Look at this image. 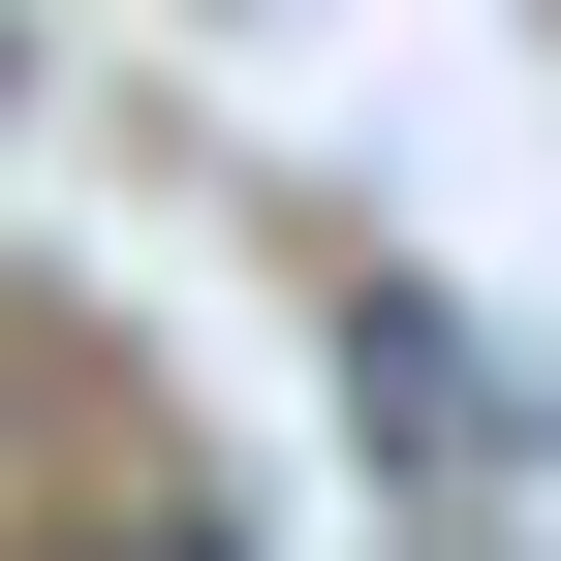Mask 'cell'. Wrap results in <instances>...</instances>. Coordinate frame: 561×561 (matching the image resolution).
<instances>
[{"instance_id":"6da1fadb","label":"cell","mask_w":561,"mask_h":561,"mask_svg":"<svg viewBox=\"0 0 561 561\" xmlns=\"http://www.w3.org/2000/svg\"><path fill=\"white\" fill-rule=\"evenodd\" d=\"M343 405H375V468H468V343L405 280H343Z\"/></svg>"}]
</instances>
